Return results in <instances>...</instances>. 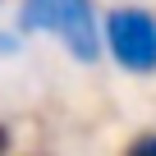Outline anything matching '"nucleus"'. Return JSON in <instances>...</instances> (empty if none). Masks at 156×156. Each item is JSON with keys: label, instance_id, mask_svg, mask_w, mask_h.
<instances>
[{"label": "nucleus", "instance_id": "nucleus-1", "mask_svg": "<svg viewBox=\"0 0 156 156\" xmlns=\"http://www.w3.org/2000/svg\"><path fill=\"white\" fill-rule=\"evenodd\" d=\"M19 32H55L78 64H97V55H101L92 0H23Z\"/></svg>", "mask_w": 156, "mask_h": 156}, {"label": "nucleus", "instance_id": "nucleus-2", "mask_svg": "<svg viewBox=\"0 0 156 156\" xmlns=\"http://www.w3.org/2000/svg\"><path fill=\"white\" fill-rule=\"evenodd\" d=\"M110 55L119 69L129 73H156V14L151 9H138V5H119L106 14V28H101Z\"/></svg>", "mask_w": 156, "mask_h": 156}, {"label": "nucleus", "instance_id": "nucleus-3", "mask_svg": "<svg viewBox=\"0 0 156 156\" xmlns=\"http://www.w3.org/2000/svg\"><path fill=\"white\" fill-rule=\"evenodd\" d=\"M124 156H156V133H138V138L129 142Z\"/></svg>", "mask_w": 156, "mask_h": 156}, {"label": "nucleus", "instance_id": "nucleus-4", "mask_svg": "<svg viewBox=\"0 0 156 156\" xmlns=\"http://www.w3.org/2000/svg\"><path fill=\"white\" fill-rule=\"evenodd\" d=\"M5 147H9V129L0 124V151H5Z\"/></svg>", "mask_w": 156, "mask_h": 156}]
</instances>
